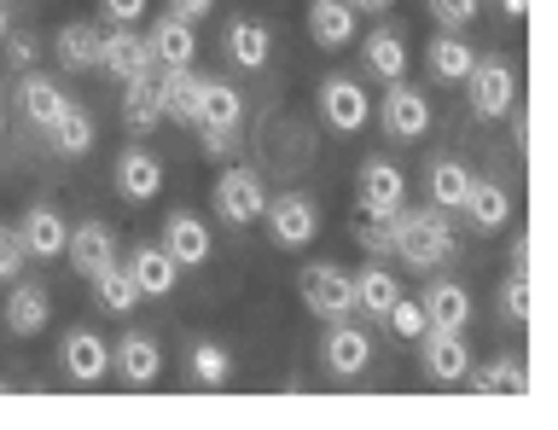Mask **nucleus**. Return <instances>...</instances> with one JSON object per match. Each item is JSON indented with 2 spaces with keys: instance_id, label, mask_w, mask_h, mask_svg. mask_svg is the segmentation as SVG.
<instances>
[{
  "instance_id": "c85d7f7f",
  "label": "nucleus",
  "mask_w": 558,
  "mask_h": 430,
  "mask_svg": "<svg viewBox=\"0 0 558 430\" xmlns=\"http://www.w3.org/2000/svg\"><path fill=\"white\" fill-rule=\"evenodd\" d=\"M396 297H401L396 273H390V268H384L378 256H373V262H366V268L355 273V308H361V315H373V320H384Z\"/></svg>"
},
{
  "instance_id": "8fccbe9b",
  "label": "nucleus",
  "mask_w": 558,
  "mask_h": 430,
  "mask_svg": "<svg viewBox=\"0 0 558 430\" xmlns=\"http://www.w3.org/2000/svg\"><path fill=\"white\" fill-rule=\"evenodd\" d=\"M0 134H7V106H0Z\"/></svg>"
},
{
  "instance_id": "0eeeda50",
  "label": "nucleus",
  "mask_w": 558,
  "mask_h": 430,
  "mask_svg": "<svg viewBox=\"0 0 558 430\" xmlns=\"http://www.w3.org/2000/svg\"><path fill=\"white\" fill-rule=\"evenodd\" d=\"M320 116L331 123V134H361L366 116H373V99L355 76H326L320 82Z\"/></svg>"
},
{
  "instance_id": "4468645a",
  "label": "nucleus",
  "mask_w": 558,
  "mask_h": 430,
  "mask_svg": "<svg viewBox=\"0 0 558 430\" xmlns=\"http://www.w3.org/2000/svg\"><path fill=\"white\" fill-rule=\"evenodd\" d=\"M239 116H244L239 88H227L221 76H198V116H192V123H198L204 134H233Z\"/></svg>"
},
{
  "instance_id": "c03bdc74",
  "label": "nucleus",
  "mask_w": 558,
  "mask_h": 430,
  "mask_svg": "<svg viewBox=\"0 0 558 430\" xmlns=\"http://www.w3.org/2000/svg\"><path fill=\"white\" fill-rule=\"evenodd\" d=\"M35 53H41V47H35V36H12V47H7V59L17 64V71H35Z\"/></svg>"
},
{
  "instance_id": "49530a36",
  "label": "nucleus",
  "mask_w": 558,
  "mask_h": 430,
  "mask_svg": "<svg viewBox=\"0 0 558 430\" xmlns=\"http://www.w3.org/2000/svg\"><path fill=\"white\" fill-rule=\"evenodd\" d=\"M204 151L209 158H227V151H233V134H204Z\"/></svg>"
},
{
  "instance_id": "37998d69",
  "label": "nucleus",
  "mask_w": 558,
  "mask_h": 430,
  "mask_svg": "<svg viewBox=\"0 0 558 430\" xmlns=\"http://www.w3.org/2000/svg\"><path fill=\"white\" fill-rule=\"evenodd\" d=\"M99 7H105V19H111V24H140V19H146V0H99Z\"/></svg>"
},
{
  "instance_id": "4c0bfd02",
  "label": "nucleus",
  "mask_w": 558,
  "mask_h": 430,
  "mask_svg": "<svg viewBox=\"0 0 558 430\" xmlns=\"http://www.w3.org/2000/svg\"><path fill=\"white\" fill-rule=\"evenodd\" d=\"M500 320H506V325H523V320H530V273H523V268H512V280L500 285Z\"/></svg>"
},
{
  "instance_id": "423d86ee",
  "label": "nucleus",
  "mask_w": 558,
  "mask_h": 430,
  "mask_svg": "<svg viewBox=\"0 0 558 430\" xmlns=\"http://www.w3.org/2000/svg\"><path fill=\"white\" fill-rule=\"evenodd\" d=\"M413 343H418V367H425V378H436V384H460V378L471 372V349H465L460 332L425 325Z\"/></svg>"
},
{
  "instance_id": "2f4dec72",
  "label": "nucleus",
  "mask_w": 558,
  "mask_h": 430,
  "mask_svg": "<svg viewBox=\"0 0 558 430\" xmlns=\"http://www.w3.org/2000/svg\"><path fill=\"white\" fill-rule=\"evenodd\" d=\"M94 297H99L105 315H134V308H140V285H134L129 262L99 268V273H94Z\"/></svg>"
},
{
  "instance_id": "c756f323",
  "label": "nucleus",
  "mask_w": 558,
  "mask_h": 430,
  "mask_svg": "<svg viewBox=\"0 0 558 430\" xmlns=\"http://www.w3.org/2000/svg\"><path fill=\"white\" fill-rule=\"evenodd\" d=\"M361 53H366V71L384 76V82H396V76H408V41H401V29H373V36L361 41Z\"/></svg>"
},
{
  "instance_id": "f3484780",
  "label": "nucleus",
  "mask_w": 558,
  "mask_h": 430,
  "mask_svg": "<svg viewBox=\"0 0 558 430\" xmlns=\"http://www.w3.org/2000/svg\"><path fill=\"white\" fill-rule=\"evenodd\" d=\"M117 193L129 198V204H151L157 193H163V163H157L151 151L129 146V151L117 158Z\"/></svg>"
},
{
  "instance_id": "b1692460",
  "label": "nucleus",
  "mask_w": 558,
  "mask_h": 430,
  "mask_svg": "<svg viewBox=\"0 0 558 430\" xmlns=\"http://www.w3.org/2000/svg\"><path fill=\"white\" fill-rule=\"evenodd\" d=\"M111 367L122 372V384L146 390V384H157V372H163V355H157V343H151V337H140V332H129V337L117 343Z\"/></svg>"
},
{
  "instance_id": "473e14b6",
  "label": "nucleus",
  "mask_w": 558,
  "mask_h": 430,
  "mask_svg": "<svg viewBox=\"0 0 558 430\" xmlns=\"http://www.w3.org/2000/svg\"><path fill=\"white\" fill-rule=\"evenodd\" d=\"M47 140L59 158H82V151H94V111H82V106H64V116L47 128Z\"/></svg>"
},
{
  "instance_id": "72a5a7b5",
  "label": "nucleus",
  "mask_w": 558,
  "mask_h": 430,
  "mask_svg": "<svg viewBox=\"0 0 558 430\" xmlns=\"http://www.w3.org/2000/svg\"><path fill=\"white\" fill-rule=\"evenodd\" d=\"M465 186H471V169L453 163V158H436L430 175H425V193H430L436 210H460V204H465Z\"/></svg>"
},
{
  "instance_id": "4be33fe9",
  "label": "nucleus",
  "mask_w": 558,
  "mask_h": 430,
  "mask_svg": "<svg viewBox=\"0 0 558 430\" xmlns=\"http://www.w3.org/2000/svg\"><path fill=\"white\" fill-rule=\"evenodd\" d=\"M418 308H425V325H442V332H465V320H471V297L453 280H430Z\"/></svg>"
},
{
  "instance_id": "09e8293b",
  "label": "nucleus",
  "mask_w": 558,
  "mask_h": 430,
  "mask_svg": "<svg viewBox=\"0 0 558 430\" xmlns=\"http://www.w3.org/2000/svg\"><path fill=\"white\" fill-rule=\"evenodd\" d=\"M0 36H7V0H0Z\"/></svg>"
},
{
  "instance_id": "de8ad7c7",
  "label": "nucleus",
  "mask_w": 558,
  "mask_h": 430,
  "mask_svg": "<svg viewBox=\"0 0 558 430\" xmlns=\"http://www.w3.org/2000/svg\"><path fill=\"white\" fill-rule=\"evenodd\" d=\"M349 7H355V12H390L396 0H349Z\"/></svg>"
},
{
  "instance_id": "e433bc0d",
  "label": "nucleus",
  "mask_w": 558,
  "mask_h": 430,
  "mask_svg": "<svg viewBox=\"0 0 558 430\" xmlns=\"http://www.w3.org/2000/svg\"><path fill=\"white\" fill-rule=\"evenodd\" d=\"M227 367H233V360H227L221 343H209V337L192 343V378H198L204 390H221L227 384Z\"/></svg>"
},
{
  "instance_id": "58836bf2",
  "label": "nucleus",
  "mask_w": 558,
  "mask_h": 430,
  "mask_svg": "<svg viewBox=\"0 0 558 430\" xmlns=\"http://www.w3.org/2000/svg\"><path fill=\"white\" fill-rule=\"evenodd\" d=\"M24 262H29L24 238H17V228H7V221H0V285H12L17 273H24Z\"/></svg>"
},
{
  "instance_id": "f8f14e48",
  "label": "nucleus",
  "mask_w": 558,
  "mask_h": 430,
  "mask_svg": "<svg viewBox=\"0 0 558 430\" xmlns=\"http://www.w3.org/2000/svg\"><path fill=\"white\" fill-rule=\"evenodd\" d=\"M99 71H111L117 82H134V76H151V47L146 36H134V24H117L99 47Z\"/></svg>"
},
{
  "instance_id": "f03ea898",
  "label": "nucleus",
  "mask_w": 558,
  "mask_h": 430,
  "mask_svg": "<svg viewBox=\"0 0 558 430\" xmlns=\"http://www.w3.org/2000/svg\"><path fill=\"white\" fill-rule=\"evenodd\" d=\"M296 291H303V308L320 320H349L355 315V273H343L338 262H308L296 273Z\"/></svg>"
},
{
  "instance_id": "f257e3e1",
  "label": "nucleus",
  "mask_w": 558,
  "mask_h": 430,
  "mask_svg": "<svg viewBox=\"0 0 558 430\" xmlns=\"http://www.w3.org/2000/svg\"><path fill=\"white\" fill-rule=\"evenodd\" d=\"M390 238H396V250L390 256H401V262L408 268H442L448 256H453V228H448V210H408V204H401V210L390 216Z\"/></svg>"
},
{
  "instance_id": "6ab92c4d",
  "label": "nucleus",
  "mask_w": 558,
  "mask_h": 430,
  "mask_svg": "<svg viewBox=\"0 0 558 430\" xmlns=\"http://www.w3.org/2000/svg\"><path fill=\"white\" fill-rule=\"evenodd\" d=\"M17 238H24V250L35 256V262H52V256H64L70 228H64V216L52 210V204H35V210L17 221Z\"/></svg>"
},
{
  "instance_id": "ea45409f",
  "label": "nucleus",
  "mask_w": 558,
  "mask_h": 430,
  "mask_svg": "<svg viewBox=\"0 0 558 430\" xmlns=\"http://www.w3.org/2000/svg\"><path fill=\"white\" fill-rule=\"evenodd\" d=\"M355 238H361V250H366V256H378V262L396 250V238H390V216H366L361 228H355Z\"/></svg>"
},
{
  "instance_id": "c9c22d12",
  "label": "nucleus",
  "mask_w": 558,
  "mask_h": 430,
  "mask_svg": "<svg viewBox=\"0 0 558 430\" xmlns=\"http://www.w3.org/2000/svg\"><path fill=\"white\" fill-rule=\"evenodd\" d=\"M471 378V390H483V395H523V360H512V355H500V360H488V367H477V372H465Z\"/></svg>"
},
{
  "instance_id": "9d476101",
  "label": "nucleus",
  "mask_w": 558,
  "mask_h": 430,
  "mask_svg": "<svg viewBox=\"0 0 558 430\" xmlns=\"http://www.w3.org/2000/svg\"><path fill=\"white\" fill-rule=\"evenodd\" d=\"M355 29H361V12L349 7V0H308V36H314V47L343 53V47H355Z\"/></svg>"
},
{
  "instance_id": "a18cd8bd",
  "label": "nucleus",
  "mask_w": 558,
  "mask_h": 430,
  "mask_svg": "<svg viewBox=\"0 0 558 430\" xmlns=\"http://www.w3.org/2000/svg\"><path fill=\"white\" fill-rule=\"evenodd\" d=\"M209 7H216V0H169V12H181V19H192V24H198Z\"/></svg>"
},
{
  "instance_id": "39448f33",
  "label": "nucleus",
  "mask_w": 558,
  "mask_h": 430,
  "mask_svg": "<svg viewBox=\"0 0 558 430\" xmlns=\"http://www.w3.org/2000/svg\"><path fill=\"white\" fill-rule=\"evenodd\" d=\"M262 221H268V233H274V245H279V250H303V245H314V233H320V210H314V198H308V193L268 198Z\"/></svg>"
},
{
  "instance_id": "cd10ccee",
  "label": "nucleus",
  "mask_w": 558,
  "mask_h": 430,
  "mask_svg": "<svg viewBox=\"0 0 558 430\" xmlns=\"http://www.w3.org/2000/svg\"><path fill=\"white\" fill-rule=\"evenodd\" d=\"M99 47H105V36H99V24H64L59 36H52V53H59V64L64 71H94L99 64Z\"/></svg>"
},
{
  "instance_id": "f704fd0d",
  "label": "nucleus",
  "mask_w": 558,
  "mask_h": 430,
  "mask_svg": "<svg viewBox=\"0 0 558 430\" xmlns=\"http://www.w3.org/2000/svg\"><path fill=\"white\" fill-rule=\"evenodd\" d=\"M471 64H477V53H471V41H460V29H442V36L430 41V71L442 82H465Z\"/></svg>"
},
{
  "instance_id": "a878e982",
  "label": "nucleus",
  "mask_w": 558,
  "mask_h": 430,
  "mask_svg": "<svg viewBox=\"0 0 558 430\" xmlns=\"http://www.w3.org/2000/svg\"><path fill=\"white\" fill-rule=\"evenodd\" d=\"M460 210H465V221L477 233H495V228H506V216H512V198H506L500 181H471Z\"/></svg>"
},
{
  "instance_id": "79ce46f5",
  "label": "nucleus",
  "mask_w": 558,
  "mask_h": 430,
  "mask_svg": "<svg viewBox=\"0 0 558 430\" xmlns=\"http://www.w3.org/2000/svg\"><path fill=\"white\" fill-rule=\"evenodd\" d=\"M425 7L442 29H465L471 19H477V0H425Z\"/></svg>"
},
{
  "instance_id": "2eb2a0df",
  "label": "nucleus",
  "mask_w": 558,
  "mask_h": 430,
  "mask_svg": "<svg viewBox=\"0 0 558 430\" xmlns=\"http://www.w3.org/2000/svg\"><path fill=\"white\" fill-rule=\"evenodd\" d=\"M408 204V181H401L396 163H361V210L366 216H396Z\"/></svg>"
},
{
  "instance_id": "6e6552de",
  "label": "nucleus",
  "mask_w": 558,
  "mask_h": 430,
  "mask_svg": "<svg viewBox=\"0 0 558 430\" xmlns=\"http://www.w3.org/2000/svg\"><path fill=\"white\" fill-rule=\"evenodd\" d=\"M151 64H163V71H192V59H198V29H192V19H181V12H163V19L151 24Z\"/></svg>"
},
{
  "instance_id": "5701e85b",
  "label": "nucleus",
  "mask_w": 558,
  "mask_h": 430,
  "mask_svg": "<svg viewBox=\"0 0 558 430\" xmlns=\"http://www.w3.org/2000/svg\"><path fill=\"white\" fill-rule=\"evenodd\" d=\"M47 320H52V303H47V291H41V285H24V280H12V291H7V332H12V337H35Z\"/></svg>"
},
{
  "instance_id": "aec40b11",
  "label": "nucleus",
  "mask_w": 558,
  "mask_h": 430,
  "mask_svg": "<svg viewBox=\"0 0 558 430\" xmlns=\"http://www.w3.org/2000/svg\"><path fill=\"white\" fill-rule=\"evenodd\" d=\"M59 360H64V372L76 378V384H99V378L111 372V349H105L99 332H70Z\"/></svg>"
},
{
  "instance_id": "a211bd4d",
  "label": "nucleus",
  "mask_w": 558,
  "mask_h": 430,
  "mask_svg": "<svg viewBox=\"0 0 558 430\" xmlns=\"http://www.w3.org/2000/svg\"><path fill=\"white\" fill-rule=\"evenodd\" d=\"M17 106H24V116H29V123L35 128H52V123H59V116H64V106H70V94L59 88V82H52V76H41V71H24V82H17Z\"/></svg>"
},
{
  "instance_id": "7c9ffc66",
  "label": "nucleus",
  "mask_w": 558,
  "mask_h": 430,
  "mask_svg": "<svg viewBox=\"0 0 558 430\" xmlns=\"http://www.w3.org/2000/svg\"><path fill=\"white\" fill-rule=\"evenodd\" d=\"M122 123H129L134 134H151L157 123H163V106H157V76L122 82Z\"/></svg>"
},
{
  "instance_id": "412c9836",
  "label": "nucleus",
  "mask_w": 558,
  "mask_h": 430,
  "mask_svg": "<svg viewBox=\"0 0 558 430\" xmlns=\"http://www.w3.org/2000/svg\"><path fill=\"white\" fill-rule=\"evenodd\" d=\"M129 273H134L140 297H169V291L181 285V268H174V256L163 245H140L129 256Z\"/></svg>"
},
{
  "instance_id": "a19ab883",
  "label": "nucleus",
  "mask_w": 558,
  "mask_h": 430,
  "mask_svg": "<svg viewBox=\"0 0 558 430\" xmlns=\"http://www.w3.org/2000/svg\"><path fill=\"white\" fill-rule=\"evenodd\" d=\"M384 320H390V332H396V337H408V343H413L418 332H425V308H418V303H408V297H396V303H390V315H384Z\"/></svg>"
},
{
  "instance_id": "dca6fc26",
  "label": "nucleus",
  "mask_w": 558,
  "mask_h": 430,
  "mask_svg": "<svg viewBox=\"0 0 558 430\" xmlns=\"http://www.w3.org/2000/svg\"><path fill=\"white\" fill-rule=\"evenodd\" d=\"M163 250L174 256V268H198V262H209V228L192 210H174L169 221H163Z\"/></svg>"
},
{
  "instance_id": "20e7f679",
  "label": "nucleus",
  "mask_w": 558,
  "mask_h": 430,
  "mask_svg": "<svg viewBox=\"0 0 558 430\" xmlns=\"http://www.w3.org/2000/svg\"><path fill=\"white\" fill-rule=\"evenodd\" d=\"M262 210H268V186H262L256 169H227L216 181V216L227 228H256Z\"/></svg>"
},
{
  "instance_id": "9b49d317",
  "label": "nucleus",
  "mask_w": 558,
  "mask_h": 430,
  "mask_svg": "<svg viewBox=\"0 0 558 430\" xmlns=\"http://www.w3.org/2000/svg\"><path fill=\"white\" fill-rule=\"evenodd\" d=\"M366 360H373V337L361 332V325H331V332L320 337V367L331 372V378H355V372H366Z\"/></svg>"
},
{
  "instance_id": "7ed1b4c3",
  "label": "nucleus",
  "mask_w": 558,
  "mask_h": 430,
  "mask_svg": "<svg viewBox=\"0 0 558 430\" xmlns=\"http://www.w3.org/2000/svg\"><path fill=\"white\" fill-rule=\"evenodd\" d=\"M465 88H471V116H483V123H500L518 99V82H512V64L506 59H477L465 71Z\"/></svg>"
},
{
  "instance_id": "1a4fd4ad",
  "label": "nucleus",
  "mask_w": 558,
  "mask_h": 430,
  "mask_svg": "<svg viewBox=\"0 0 558 430\" xmlns=\"http://www.w3.org/2000/svg\"><path fill=\"white\" fill-rule=\"evenodd\" d=\"M378 116H384V134H390V140H418V134L430 128V99L396 76V88L384 94Z\"/></svg>"
},
{
  "instance_id": "bb28decb",
  "label": "nucleus",
  "mask_w": 558,
  "mask_h": 430,
  "mask_svg": "<svg viewBox=\"0 0 558 430\" xmlns=\"http://www.w3.org/2000/svg\"><path fill=\"white\" fill-rule=\"evenodd\" d=\"M157 106H163V123L192 128V116H198V76L192 71H163L157 76Z\"/></svg>"
},
{
  "instance_id": "393cba45",
  "label": "nucleus",
  "mask_w": 558,
  "mask_h": 430,
  "mask_svg": "<svg viewBox=\"0 0 558 430\" xmlns=\"http://www.w3.org/2000/svg\"><path fill=\"white\" fill-rule=\"evenodd\" d=\"M227 59L239 64V71H262V64L274 59V36L262 19H233L227 24Z\"/></svg>"
},
{
  "instance_id": "ddd939ff",
  "label": "nucleus",
  "mask_w": 558,
  "mask_h": 430,
  "mask_svg": "<svg viewBox=\"0 0 558 430\" xmlns=\"http://www.w3.org/2000/svg\"><path fill=\"white\" fill-rule=\"evenodd\" d=\"M64 256H70V268H76V273H87V280H94L99 268L117 262V233L105 228V221H82V228H70Z\"/></svg>"
}]
</instances>
